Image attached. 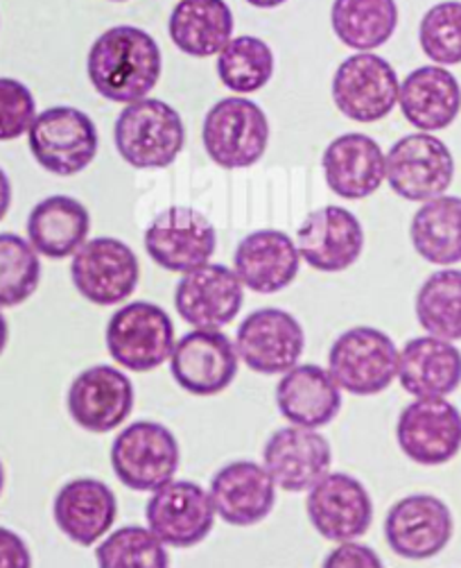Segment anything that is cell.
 Listing matches in <instances>:
<instances>
[{
    "mask_svg": "<svg viewBox=\"0 0 461 568\" xmlns=\"http://www.w3.org/2000/svg\"><path fill=\"white\" fill-rule=\"evenodd\" d=\"M400 82L380 54L358 52L332 75V100L339 113L356 123H378L398 104Z\"/></svg>",
    "mask_w": 461,
    "mask_h": 568,
    "instance_id": "30bf717a",
    "label": "cell"
},
{
    "mask_svg": "<svg viewBox=\"0 0 461 568\" xmlns=\"http://www.w3.org/2000/svg\"><path fill=\"white\" fill-rule=\"evenodd\" d=\"M330 442L315 428H278L263 446V467L276 487L290 494L310 491L330 474Z\"/></svg>",
    "mask_w": 461,
    "mask_h": 568,
    "instance_id": "d6986e66",
    "label": "cell"
},
{
    "mask_svg": "<svg viewBox=\"0 0 461 568\" xmlns=\"http://www.w3.org/2000/svg\"><path fill=\"white\" fill-rule=\"evenodd\" d=\"M321 568H385V564L371 546L344 541L326 555Z\"/></svg>",
    "mask_w": 461,
    "mask_h": 568,
    "instance_id": "f35d334b",
    "label": "cell"
},
{
    "mask_svg": "<svg viewBox=\"0 0 461 568\" xmlns=\"http://www.w3.org/2000/svg\"><path fill=\"white\" fill-rule=\"evenodd\" d=\"M98 568H170V555L150 528L123 526L95 550Z\"/></svg>",
    "mask_w": 461,
    "mask_h": 568,
    "instance_id": "d590c367",
    "label": "cell"
},
{
    "mask_svg": "<svg viewBox=\"0 0 461 568\" xmlns=\"http://www.w3.org/2000/svg\"><path fill=\"white\" fill-rule=\"evenodd\" d=\"M450 507L432 494H412L393 503L385 519L387 546L402 559L437 557L452 539Z\"/></svg>",
    "mask_w": 461,
    "mask_h": 568,
    "instance_id": "2e32d148",
    "label": "cell"
},
{
    "mask_svg": "<svg viewBox=\"0 0 461 568\" xmlns=\"http://www.w3.org/2000/svg\"><path fill=\"white\" fill-rule=\"evenodd\" d=\"M330 23L344 45L376 50L393 37L398 6L396 0H335Z\"/></svg>",
    "mask_w": 461,
    "mask_h": 568,
    "instance_id": "1f68e13d",
    "label": "cell"
},
{
    "mask_svg": "<svg viewBox=\"0 0 461 568\" xmlns=\"http://www.w3.org/2000/svg\"><path fill=\"white\" fill-rule=\"evenodd\" d=\"M419 43L437 67L461 64V3L445 0L430 8L419 26Z\"/></svg>",
    "mask_w": 461,
    "mask_h": 568,
    "instance_id": "8d00e7d4",
    "label": "cell"
},
{
    "mask_svg": "<svg viewBox=\"0 0 461 568\" xmlns=\"http://www.w3.org/2000/svg\"><path fill=\"white\" fill-rule=\"evenodd\" d=\"M10 206H12V182L6 170L0 168V222H3L6 215L10 213Z\"/></svg>",
    "mask_w": 461,
    "mask_h": 568,
    "instance_id": "60d3db41",
    "label": "cell"
},
{
    "mask_svg": "<svg viewBox=\"0 0 461 568\" xmlns=\"http://www.w3.org/2000/svg\"><path fill=\"white\" fill-rule=\"evenodd\" d=\"M217 247L213 222L191 209L170 206L161 211L145 232V250L150 258L167 272H193L206 265Z\"/></svg>",
    "mask_w": 461,
    "mask_h": 568,
    "instance_id": "7c38bea8",
    "label": "cell"
},
{
    "mask_svg": "<svg viewBox=\"0 0 461 568\" xmlns=\"http://www.w3.org/2000/svg\"><path fill=\"white\" fill-rule=\"evenodd\" d=\"M297 250L317 272H344L354 267L362 256V224L349 209L332 204L321 206L301 222Z\"/></svg>",
    "mask_w": 461,
    "mask_h": 568,
    "instance_id": "44dd1931",
    "label": "cell"
},
{
    "mask_svg": "<svg viewBox=\"0 0 461 568\" xmlns=\"http://www.w3.org/2000/svg\"><path fill=\"white\" fill-rule=\"evenodd\" d=\"M398 358L400 352L385 331L354 326L332 343L328 372L344 392L376 396L398 378Z\"/></svg>",
    "mask_w": 461,
    "mask_h": 568,
    "instance_id": "52a82bcc",
    "label": "cell"
},
{
    "mask_svg": "<svg viewBox=\"0 0 461 568\" xmlns=\"http://www.w3.org/2000/svg\"><path fill=\"white\" fill-rule=\"evenodd\" d=\"M25 232L37 254L50 261H64L86 243L91 213L75 197L50 195L30 211Z\"/></svg>",
    "mask_w": 461,
    "mask_h": 568,
    "instance_id": "f1b7e54d",
    "label": "cell"
},
{
    "mask_svg": "<svg viewBox=\"0 0 461 568\" xmlns=\"http://www.w3.org/2000/svg\"><path fill=\"white\" fill-rule=\"evenodd\" d=\"M52 517L73 544L93 546L119 517V498L98 478H75L54 496Z\"/></svg>",
    "mask_w": 461,
    "mask_h": 568,
    "instance_id": "cb8c5ba5",
    "label": "cell"
},
{
    "mask_svg": "<svg viewBox=\"0 0 461 568\" xmlns=\"http://www.w3.org/2000/svg\"><path fill=\"white\" fill-rule=\"evenodd\" d=\"M75 291L95 306L127 302L141 281V265L134 250L119 241L100 236L86 241L71 263Z\"/></svg>",
    "mask_w": 461,
    "mask_h": 568,
    "instance_id": "9c48e42d",
    "label": "cell"
},
{
    "mask_svg": "<svg viewBox=\"0 0 461 568\" xmlns=\"http://www.w3.org/2000/svg\"><path fill=\"white\" fill-rule=\"evenodd\" d=\"M276 406L283 419L301 428H324L341 410V387L319 365H297L276 385Z\"/></svg>",
    "mask_w": 461,
    "mask_h": 568,
    "instance_id": "4316f807",
    "label": "cell"
},
{
    "mask_svg": "<svg viewBox=\"0 0 461 568\" xmlns=\"http://www.w3.org/2000/svg\"><path fill=\"white\" fill-rule=\"evenodd\" d=\"M134 399V383L125 372L111 365H95L73 378L66 408L82 430L109 433L130 419Z\"/></svg>",
    "mask_w": 461,
    "mask_h": 568,
    "instance_id": "e0dca14e",
    "label": "cell"
},
{
    "mask_svg": "<svg viewBox=\"0 0 461 568\" xmlns=\"http://www.w3.org/2000/svg\"><path fill=\"white\" fill-rule=\"evenodd\" d=\"M206 154L226 170L256 165L269 145L265 111L249 98L230 95L215 102L202 128Z\"/></svg>",
    "mask_w": 461,
    "mask_h": 568,
    "instance_id": "8992f818",
    "label": "cell"
},
{
    "mask_svg": "<svg viewBox=\"0 0 461 568\" xmlns=\"http://www.w3.org/2000/svg\"><path fill=\"white\" fill-rule=\"evenodd\" d=\"M234 267L245 288L258 295H274L293 286L301 267V254L285 232L258 230L236 247Z\"/></svg>",
    "mask_w": 461,
    "mask_h": 568,
    "instance_id": "603a6c76",
    "label": "cell"
},
{
    "mask_svg": "<svg viewBox=\"0 0 461 568\" xmlns=\"http://www.w3.org/2000/svg\"><path fill=\"white\" fill-rule=\"evenodd\" d=\"M398 381L417 399H445L461 385V352L434 335L412 337L400 352Z\"/></svg>",
    "mask_w": 461,
    "mask_h": 568,
    "instance_id": "484cf974",
    "label": "cell"
},
{
    "mask_svg": "<svg viewBox=\"0 0 461 568\" xmlns=\"http://www.w3.org/2000/svg\"><path fill=\"white\" fill-rule=\"evenodd\" d=\"M180 463L177 437L158 422H134L111 444L113 474L134 491H156L175 480Z\"/></svg>",
    "mask_w": 461,
    "mask_h": 568,
    "instance_id": "5b68a950",
    "label": "cell"
},
{
    "mask_svg": "<svg viewBox=\"0 0 461 568\" xmlns=\"http://www.w3.org/2000/svg\"><path fill=\"white\" fill-rule=\"evenodd\" d=\"M236 349L252 372L276 376L299 365L306 349V333L293 313L260 308L238 326Z\"/></svg>",
    "mask_w": 461,
    "mask_h": 568,
    "instance_id": "5bb4252c",
    "label": "cell"
},
{
    "mask_svg": "<svg viewBox=\"0 0 461 568\" xmlns=\"http://www.w3.org/2000/svg\"><path fill=\"white\" fill-rule=\"evenodd\" d=\"M211 500L215 515L236 528H249L265 521L276 503V485L267 469L252 460L224 465L211 480Z\"/></svg>",
    "mask_w": 461,
    "mask_h": 568,
    "instance_id": "7402d4cb",
    "label": "cell"
},
{
    "mask_svg": "<svg viewBox=\"0 0 461 568\" xmlns=\"http://www.w3.org/2000/svg\"><path fill=\"white\" fill-rule=\"evenodd\" d=\"M385 168L391 191L408 202L441 197L454 180L450 148L428 132L398 139L385 156Z\"/></svg>",
    "mask_w": 461,
    "mask_h": 568,
    "instance_id": "ba28073f",
    "label": "cell"
},
{
    "mask_svg": "<svg viewBox=\"0 0 461 568\" xmlns=\"http://www.w3.org/2000/svg\"><path fill=\"white\" fill-rule=\"evenodd\" d=\"M234 26V14L224 0H180L170 14L167 32L177 50L206 60L224 50Z\"/></svg>",
    "mask_w": 461,
    "mask_h": 568,
    "instance_id": "f546056e",
    "label": "cell"
},
{
    "mask_svg": "<svg viewBox=\"0 0 461 568\" xmlns=\"http://www.w3.org/2000/svg\"><path fill=\"white\" fill-rule=\"evenodd\" d=\"M396 442L414 465H448L461 450V413L448 399H417L398 415Z\"/></svg>",
    "mask_w": 461,
    "mask_h": 568,
    "instance_id": "9a60e30c",
    "label": "cell"
},
{
    "mask_svg": "<svg viewBox=\"0 0 461 568\" xmlns=\"http://www.w3.org/2000/svg\"><path fill=\"white\" fill-rule=\"evenodd\" d=\"M398 106L410 125L421 132H441L461 113L459 80L441 67L414 69L400 84Z\"/></svg>",
    "mask_w": 461,
    "mask_h": 568,
    "instance_id": "83f0119b",
    "label": "cell"
},
{
    "mask_svg": "<svg viewBox=\"0 0 461 568\" xmlns=\"http://www.w3.org/2000/svg\"><path fill=\"white\" fill-rule=\"evenodd\" d=\"M243 288L245 286L234 270L222 263H206L180 278L175 306L186 324L204 331H219L238 317L245 302Z\"/></svg>",
    "mask_w": 461,
    "mask_h": 568,
    "instance_id": "ffe728a7",
    "label": "cell"
},
{
    "mask_svg": "<svg viewBox=\"0 0 461 568\" xmlns=\"http://www.w3.org/2000/svg\"><path fill=\"white\" fill-rule=\"evenodd\" d=\"M0 568H32V552L25 539L0 526Z\"/></svg>",
    "mask_w": 461,
    "mask_h": 568,
    "instance_id": "ab89813d",
    "label": "cell"
},
{
    "mask_svg": "<svg viewBox=\"0 0 461 568\" xmlns=\"http://www.w3.org/2000/svg\"><path fill=\"white\" fill-rule=\"evenodd\" d=\"M417 320L428 335L459 343L461 339V270L430 274L417 293Z\"/></svg>",
    "mask_w": 461,
    "mask_h": 568,
    "instance_id": "d6a6232c",
    "label": "cell"
},
{
    "mask_svg": "<svg viewBox=\"0 0 461 568\" xmlns=\"http://www.w3.org/2000/svg\"><path fill=\"white\" fill-rule=\"evenodd\" d=\"M152 535L172 548H193L202 544L215 526L211 494L193 480H170L152 491L145 507Z\"/></svg>",
    "mask_w": 461,
    "mask_h": 568,
    "instance_id": "8fae6325",
    "label": "cell"
},
{
    "mask_svg": "<svg viewBox=\"0 0 461 568\" xmlns=\"http://www.w3.org/2000/svg\"><path fill=\"white\" fill-rule=\"evenodd\" d=\"M111 3H125V0H111Z\"/></svg>",
    "mask_w": 461,
    "mask_h": 568,
    "instance_id": "f6af8a7d",
    "label": "cell"
},
{
    "mask_svg": "<svg viewBox=\"0 0 461 568\" xmlns=\"http://www.w3.org/2000/svg\"><path fill=\"white\" fill-rule=\"evenodd\" d=\"M306 513L313 528L326 541L344 544L369 532L373 503L358 478L349 474H328L308 491Z\"/></svg>",
    "mask_w": 461,
    "mask_h": 568,
    "instance_id": "ac0fdd59",
    "label": "cell"
},
{
    "mask_svg": "<svg viewBox=\"0 0 461 568\" xmlns=\"http://www.w3.org/2000/svg\"><path fill=\"white\" fill-rule=\"evenodd\" d=\"M247 3H249L252 8H258V10H274V8L285 6L287 0H247Z\"/></svg>",
    "mask_w": 461,
    "mask_h": 568,
    "instance_id": "7bdbcfd3",
    "label": "cell"
},
{
    "mask_svg": "<svg viewBox=\"0 0 461 568\" xmlns=\"http://www.w3.org/2000/svg\"><path fill=\"white\" fill-rule=\"evenodd\" d=\"M34 119L37 102L32 91L14 78H0V143L28 134Z\"/></svg>",
    "mask_w": 461,
    "mask_h": 568,
    "instance_id": "74e56055",
    "label": "cell"
},
{
    "mask_svg": "<svg viewBox=\"0 0 461 568\" xmlns=\"http://www.w3.org/2000/svg\"><path fill=\"white\" fill-rule=\"evenodd\" d=\"M324 178L328 189L344 200H367L385 182V152L367 134H341L324 152Z\"/></svg>",
    "mask_w": 461,
    "mask_h": 568,
    "instance_id": "d4e9b609",
    "label": "cell"
},
{
    "mask_svg": "<svg viewBox=\"0 0 461 568\" xmlns=\"http://www.w3.org/2000/svg\"><path fill=\"white\" fill-rule=\"evenodd\" d=\"M3 489H6V467L0 463V496H3Z\"/></svg>",
    "mask_w": 461,
    "mask_h": 568,
    "instance_id": "ee69618b",
    "label": "cell"
},
{
    "mask_svg": "<svg viewBox=\"0 0 461 568\" xmlns=\"http://www.w3.org/2000/svg\"><path fill=\"white\" fill-rule=\"evenodd\" d=\"M8 343H10V324H8L6 315L0 313V356L6 354V349H8Z\"/></svg>",
    "mask_w": 461,
    "mask_h": 568,
    "instance_id": "b9f144b4",
    "label": "cell"
},
{
    "mask_svg": "<svg viewBox=\"0 0 461 568\" xmlns=\"http://www.w3.org/2000/svg\"><path fill=\"white\" fill-rule=\"evenodd\" d=\"M163 57L154 37L134 26L102 32L86 57L91 87L111 102L132 104L147 98L161 80Z\"/></svg>",
    "mask_w": 461,
    "mask_h": 568,
    "instance_id": "6da1fadb",
    "label": "cell"
},
{
    "mask_svg": "<svg viewBox=\"0 0 461 568\" xmlns=\"http://www.w3.org/2000/svg\"><path fill=\"white\" fill-rule=\"evenodd\" d=\"M412 247L432 265L461 263V197L441 195L414 213L410 224Z\"/></svg>",
    "mask_w": 461,
    "mask_h": 568,
    "instance_id": "4dcf8cb0",
    "label": "cell"
},
{
    "mask_svg": "<svg viewBox=\"0 0 461 568\" xmlns=\"http://www.w3.org/2000/svg\"><path fill=\"white\" fill-rule=\"evenodd\" d=\"M217 75L234 93H256L274 75V52L263 39L252 34L230 39L217 54Z\"/></svg>",
    "mask_w": 461,
    "mask_h": 568,
    "instance_id": "836d02e7",
    "label": "cell"
},
{
    "mask_svg": "<svg viewBox=\"0 0 461 568\" xmlns=\"http://www.w3.org/2000/svg\"><path fill=\"white\" fill-rule=\"evenodd\" d=\"M115 150L139 170H158L175 163L186 145V128L175 106L156 98L127 104L113 128Z\"/></svg>",
    "mask_w": 461,
    "mask_h": 568,
    "instance_id": "7a4b0ae2",
    "label": "cell"
},
{
    "mask_svg": "<svg viewBox=\"0 0 461 568\" xmlns=\"http://www.w3.org/2000/svg\"><path fill=\"white\" fill-rule=\"evenodd\" d=\"M28 145L45 173L73 178L93 163L100 136L82 109L60 104L37 113L28 132Z\"/></svg>",
    "mask_w": 461,
    "mask_h": 568,
    "instance_id": "3957f363",
    "label": "cell"
},
{
    "mask_svg": "<svg viewBox=\"0 0 461 568\" xmlns=\"http://www.w3.org/2000/svg\"><path fill=\"white\" fill-rule=\"evenodd\" d=\"M109 356L127 372H152L170 361L175 349V324L152 302H132L115 311L106 324Z\"/></svg>",
    "mask_w": 461,
    "mask_h": 568,
    "instance_id": "277c9868",
    "label": "cell"
},
{
    "mask_svg": "<svg viewBox=\"0 0 461 568\" xmlns=\"http://www.w3.org/2000/svg\"><path fill=\"white\" fill-rule=\"evenodd\" d=\"M41 283V261L19 234H0V308L25 304Z\"/></svg>",
    "mask_w": 461,
    "mask_h": 568,
    "instance_id": "e575fe53",
    "label": "cell"
},
{
    "mask_svg": "<svg viewBox=\"0 0 461 568\" xmlns=\"http://www.w3.org/2000/svg\"><path fill=\"white\" fill-rule=\"evenodd\" d=\"M240 356L236 343L222 331L195 328L177 339L170 356V374L193 396L222 394L236 381Z\"/></svg>",
    "mask_w": 461,
    "mask_h": 568,
    "instance_id": "4fadbf2b",
    "label": "cell"
}]
</instances>
